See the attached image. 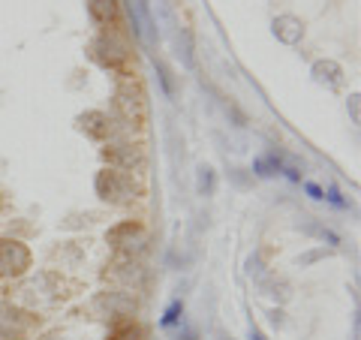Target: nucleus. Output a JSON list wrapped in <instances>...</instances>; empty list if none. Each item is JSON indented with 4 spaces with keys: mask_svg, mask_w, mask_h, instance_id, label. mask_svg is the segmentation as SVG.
I'll list each match as a JSON object with an SVG mask.
<instances>
[{
    "mask_svg": "<svg viewBox=\"0 0 361 340\" xmlns=\"http://www.w3.org/2000/svg\"><path fill=\"white\" fill-rule=\"evenodd\" d=\"M94 308L103 310V316H111V320H123V316L135 313V301L130 292H103V296L94 301Z\"/></svg>",
    "mask_w": 361,
    "mask_h": 340,
    "instance_id": "nucleus-7",
    "label": "nucleus"
},
{
    "mask_svg": "<svg viewBox=\"0 0 361 340\" xmlns=\"http://www.w3.org/2000/svg\"><path fill=\"white\" fill-rule=\"evenodd\" d=\"M30 268V250L21 241L0 238V277H21Z\"/></svg>",
    "mask_w": 361,
    "mask_h": 340,
    "instance_id": "nucleus-5",
    "label": "nucleus"
},
{
    "mask_svg": "<svg viewBox=\"0 0 361 340\" xmlns=\"http://www.w3.org/2000/svg\"><path fill=\"white\" fill-rule=\"evenodd\" d=\"M37 328V316L0 301V340H25Z\"/></svg>",
    "mask_w": 361,
    "mask_h": 340,
    "instance_id": "nucleus-3",
    "label": "nucleus"
},
{
    "mask_svg": "<svg viewBox=\"0 0 361 340\" xmlns=\"http://www.w3.org/2000/svg\"><path fill=\"white\" fill-rule=\"evenodd\" d=\"M180 310H184V304H180V301H175L172 308L166 310V316H163V325H172V322L178 320V313H180Z\"/></svg>",
    "mask_w": 361,
    "mask_h": 340,
    "instance_id": "nucleus-17",
    "label": "nucleus"
},
{
    "mask_svg": "<svg viewBox=\"0 0 361 340\" xmlns=\"http://www.w3.org/2000/svg\"><path fill=\"white\" fill-rule=\"evenodd\" d=\"M307 193H310V196H313V199H325V196H322V190H319V187H316V184H307Z\"/></svg>",
    "mask_w": 361,
    "mask_h": 340,
    "instance_id": "nucleus-18",
    "label": "nucleus"
},
{
    "mask_svg": "<svg viewBox=\"0 0 361 340\" xmlns=\"http://www.w3.org/2000/svg\"><path fill=\"white\" fill-rule=\"evenodd\" d=\"M253 340H265V337H262V334H259V332H253Z\"/></svg>",
    "mask_w": 361,
    "mask_h": 340,
    "instance_id": "nucleus-19",
    "label": "nucleus"
},
{
    "mask_svg": "<svg viewBox=\"0 0 361 340\" xmlns=\"http://www.w3.org/2000/svg\"><path fill=\"white\" fill-rule=\"evenodd\" d=\"M87 13L99 28H111L118 25L121 9H118V0H87Z\"/></svg>",
    "mask_w": 361,
    "mask_h": 340,
    "instance_id": "nucleus-9",
    "label": "nucleus"
},
{
    "mask_svg": "<svg viewBox=\"0 0 361 340\" xmlns=\"http://www.w3.org/2000/svg\"><path fill=\"white\" fill-rule=\"evenodd\" d=\"M109 244L123 256H139L145 250V244H148V229L133 220L118 223L115 229H109Z\"/></svg>",
    "mask_w": 361,
    "mask_h": 340,
    "instance_id": "nucleus-4",
    "label": "nucleus"
},
{
    "mask_svg": "<svg viewBox=\"0 0 361 340\" xmlns=\"http://www.w3.org/2000/svg\"><path fill=\"white\" fill-rule=\"evenodd\" d=\"M256 172L259 175H274V172H280V163L274 160V157H262V160H256Z\"/></svg>",
    "mask_w": 361,
    "mask_h": 340,
    "instance_id": "nucleus-16",
    "label": "nucleus"
},
{
    "mask_svg": "<svg viewBox=\"0 0 361 340\" xmlns=\"http://www.w3.org/2000/svg\"><path fill=\"white\" fill-rule=\"evenodd\" d=\"M103 157L109 160V169H121V172H127V169L142 163V154L135 151L133 145H111V148L103 151Z\"/></svg>",
    "mask_w": 361,
    "mask_h": 340,
    "instance_id": "nucleus-8",
    "label": "nucleus"
},
{
    "mask_svg": "<svg viewBox=\"0 0 361 340\" xmlns=\"http://www.w3.org/2000/svg\"><path fill=\"white\" fill-rule=\"evenodd\" d=\"M313 75L319 78V82H325V85L337 87V85H341V75H343V70H341V66H337L334 61H316V63H313Z\"/></svg>",
    "mask_w": 361,
    "mask_h": 340,
    "instance_id": "nucleus-12",
    "label": "nucleus"
},
{
    "mask_svg": "<svg viewBox=\"0 0 361 340\" xmlns=\"http://www.w3.org/2000/svg\"><path fill=\"white\" fill-rule=\"evenodd\" d=\"M90 54H94V58L103 66H111V70H115V66H123V63H127V58H130L127 42L118 40L115 33H109V30L99 33V37L90 42Z\"/></svg>",
    "mask_w": 361,
    "mask_h": 340,
    "instance_id": "nucleus-6",
    "label": "nucleus"
},
{
    "mask_svg": "<svg viewBox=\"0 0 361 340\" xmlns=\"http://www.w3.org/2000/svg\"><path fill=\"white\" fill-rule=\"evenodd\" d=\"M115 111L118 118L133 130H142L148 123V97L139 85H121L115 94Z\"/></svg>",
    "mask_w": 361,
    "mask_h": 340,
    "instance_id": "nucleus-2",
    "label": "nucleus"
},
{
    "mask_svg": "<svg viewBox=\"0 0 361 340\" xmlns=\"http://www.w3.org/2000/svg\"><path fill=\"white\" fill-rule=\"evenodd\" d=\"M274 37L280 42H286V45H295L304 37V25L295 16H277L274 18Z\"/></svg>",
    "mask_w": 361,
    "mask_h": 340,
    "instance_id": "nucleus-10",
    "label": "nucleus"
},
{
    "mask_svg": "<svg viewBox=\"0 0 361 340\" xmlns=\"http://www.w3.org/2000/svg\"><path fill=\"white\" fill-rule=\"evenodd\" d=\"M199 190L205 193V196H211L214 193V169H199Z\"/></svg>",
    "mask_w": 361,
    "mask_h": 340,
    "instance_id": "nucleus-15",
    "label": "nucleus"
},
{
    "mask_svg": "<svg viewBox=\"0 0 361 340\" xmlns=\"http://www.w3.org/2000/svg\"><path fill=\"white\" fill-rule=\"evenodd\" d=\"M178 54L184 61V66H193V37H190L187 28L178 30Z\"/></svg>",
    "mask_w": 361,
    "mask_h": 340,
    "instance_id": "nucleus-14",
    "label": "nucleus"
},
{
    "mask_svg": "<svg viewBox=\"0 0 361 340\" xmlns=\"http://www.w3.org/2000/svg\"><path fill=\"white\" fill-rule=\"evenodd\" d=\"M78 123H82V130L90 135V139H106L111 123H109V115H103V111H85L82 118H78Z\"/></svg>",
    "mask_w": 361,
    "mask_h": 340,
    "instance_id": "nucleus-11",
    "label": "nucleus"
},
{
    "mask_svg": "<svg viewBox=\"0 0 361 340\" xmlns=\"http://www.w3.org/2000/svg\"><path fill=\"white\" fill-rule=\"evenodd\" d=\"M97 196L109 202V205H127V202L142 196V187L133 181L130 172H121V169H103L94 181Z\"/></svg>",
    "mask_w": 361,
    "mask_h": 340,
    "instance_id": "nucleus-1",
    "label": "nucleus"
},
{
    "mask_svg": "<svg viewBox=\"0 0 361 340\" xmlns=\"http://www.w3.org/2000/svg\"><path fill=\"white\" fill-rule=\"evenodd\" d=\"M109 340H148V332H145L139 322H127V325H118L115 332L109 334Z\"/></svg>",
    "mask_w": 361,
    "mask_h": 340,
    "instance_id": "nucleus-13",
    "label": "nucleus"
}]
</instances>
